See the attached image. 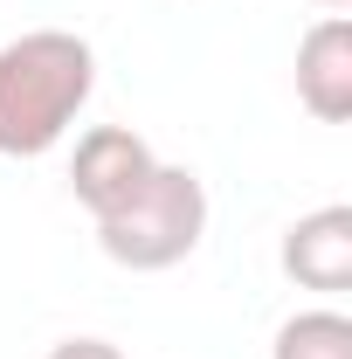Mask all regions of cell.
<instances>
[{
    "label": "cell",
    "instance_id": "cell-6",
    "mask_svg": "<svg viewBox=\"0 0 352 359\" xmlns=\"http://www.w3.org/2000/svg\"><path fill=\"white\" fill-rule=\"evenodd\" d=\"M269 359H352V318L346 311H297V318H283Z\"/></svg>",
    "mask_w": 352,
    "mask_h": 359
},
{
    "label": "cell",
    "instance_id": "cell-3",
    "mask_svg": "<svg viewBox=\"0 0 352 359\" xmlns=\"http://www.w3.org/2000/svg\"><path fill=\"white\" fill-rule=\"evenodd\" d=\"M152 166H159V152H152L132 125H90V132L76 138V152H69V187H76V201H83L90 222H97V215H111L118 201H132Z\"/></svg>",
    "mask_w": 352,
    "mask_h": 359
},
{
    "label": "cell",
    "instance_id": "cell-4",
    "mask_svg": "<svg viewBox=\"0 0 352 359\" xmlns=\"http://www.w3.org/2000/svg\"><path fill=\"white\" fill-rule=\"evenodd\" d=\"M297 104L318 125H346L352 118V21L325 14L311 21L297 42Z\"/></svg>",
    "mask_w": 352,
    "mask_h": 359
},
{
    "label": "cell",
    "instance_id": "cell-2",
    "mask_svg": "<svg viewBox=\"0 0 352 359\" xmlns=\"http://www.w3.org/2000/svg\"><path fill=\"white\" fill-rule=\"evenodd\" d=\"M208 235V187L194 166H152L132 201L97 215V242L118 269H173Z\"/></svg>",
    "mask_w": 352,
    "mask_h": 359
},
{
    "label": "cell",
    "instance_id": "cell-8",
    "mask_svg": "<svg viewBox=\"0 0 352 359\" xmlns=\"http://www.w3.org/2000/svg\"><path fill=\"white\" fill-rule=\"evenodd\" d=\"M325 7H346V0H325Z\"/></svg>",
    "mask_w": 352,
    "mask_h": 359
},
{
    "label": "cell",
    "instance_id": "cell-1",
    "mask_svg": "<svg viewBox=\"0 0 352 359\" xmlns=\"http://www.w3.org/2000/svg\"><path fill=\"white\" fill-rule=\"evenodd\" d=\"M97 90V55L69 28H28L0 42V159L55 152Z\"/></svg>",
    "mask_w": 352,
    "mask_h": 359
},
{
    "label": "cell",
    "instance_id": "cell-5",
    "mask_svg": "<svg viewBox=\"0 0 352 359\" xmlns=\"http://www.w3.org/2000/svg\"><path fill=\"white\" fill-rule=\"evenodd\" d=\"M283 276L304 290H325V297L352 290V208L332 201L283 228Z\"/></svg>",
    "mask_w": 352,
    "mask_h": 359
},
{
    "label": "cell",
    "instance_id": "cell-7",
    "mask_svg": "<svg viewBox=\"0 0 352 359\" xmlns=\"http://www.w3.org/2000/svg\"><path fill=\"white\" fill-rule=\"evenodd\" d=\"M48 359H125V353H118L111 339H62Z\"/></svg>",
    "mask_w": 352,
    "mask_h": 359
}]
</instances>
